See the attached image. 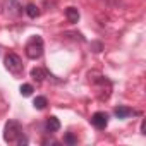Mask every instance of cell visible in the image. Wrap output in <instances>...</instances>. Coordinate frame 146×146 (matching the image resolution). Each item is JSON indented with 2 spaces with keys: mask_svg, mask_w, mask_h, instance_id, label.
I'll return each instance as SVG.
<instances>
[{
  "mask_svg": "<svg viewBox=\"0 0 146 146\" xmlns=\"http://www.w3.org/2000/svg\"><path fill=\"white\" fill-rule=\"evenodd\" d=\"M131 113H132V110L127 108V107H117V108H115V115H117L119 119H125V117H129Z\"/></svg>",
  "mask_w": 146,
  "mask_h": 146,
  "instance_id": "30bf717a",
  "label": "cell"
},
{
  "mask_svg": "<svg viewBox=\"0 0 146 146\" xmlns=\"http://www.w3.org/2000/svg\"><path fill=\"white\" fill-rule=\"evenodd\" d=\"M91 124L96 127V129H105L108 125V115L105 112H95L91 115Z\"/></svg>",
  "mask_w": 146,
  "mask_h": 146,
  "instance_id": "5b68a950",
  "label": "cell"
},
{
  "mask_svg": "<svg viewBox=\"0 0 146 146\" xmlns=\"http://www.w3.org/2000/svg\"><path fill=\"white\" fill-rule=\"evenodd\" d=\"M65 17H67V21L69 23H78L79 21V11L76 9V7H67L65 9Z\"/></svg>",
  "mask_w": 146,
  "mask_h": 146,
  "instance_id": "52a82bcc",
  "label": "cell"
},
{
  "mask_svg": "<svg viewBox=\"0 0 146 146\" xmlns=\"http://www.w3.org/2000/svg\"><path fill=\"white\" fill-rule=\"evenodd\" d=\"M33 105H35V108H36V110H43V108L48 105V102H46V98H45V96H36V98H35V102H33Z\"/></svg>",
  "mask_w": 146,
  "mask_h": 146,
  "instance_id": "8fae6325",
  "label": "cell"
},
{
  "mask_svg": "<svg viewBox=\"0 0 146 146\" xmlns=\"http://www.w3.org/2000/svg\"><path fill=\"white\" fill-rule=\"evenodd\" d=\"M5 69H7L9 72H12V74H16V76L23 74L24 65H23L21 57L16 55V53H7V57H5Z\"/></svg>",
  "mask_w": 146,
  "mask_h": 146,
  "instance_id": "3957f363",
  "label": "cell"
},
{
  "mask_svg": "<svg viewBox=\"0 0 146 146\" xmlns=\"http://www.w3.org/2000/svg\"><path fill=\"white\" fill-rule=\"evenodd\" d=\"M24 52H26V57L31 58V60H36L43 55V38L35 35L28 40L26 46H24Z\"/></svg>",
  "mask_w": 146,
  "mask_h": 146,
  "instance_id": "6da1fadb",
  "label": "cell"
},
{
  "mask_svg": "<svg viewBox=\"0 0 146 146\" xmlns=\"http://www.w3.org/2000/svg\"><path fill=\"white\" fill-rule=\"evenodd\" d=\"M21 134H23V127H21L19 122L9 120V122L5 124V127H4V139H5L7 143H16Z\"/></svg>",
  "mask_w": 146,
  "mask_h": 146,
  "instance_id": "7a4b0ae2",
  "label": "cell"
},
{
  "mask_svg": "<svg viewBox=\"0 0 146 146\" xmlns=\"http://www.w3.org/2000/svg\"><path fill=\"white\" fill-rule=\"evenodd\" d=\"M4 12L9 17H19L23 14V7L17 0H4Z\"/></svg>",
  "mask_w": 146,
  "mask_h": 146,
  "instance_id": "277c9868",
  "label": "cell"
},
{
  "mask_svg": "<svg viewBox=\"0 0 146 146\" xmlns=\"http://www.w3.org/2000/svg\"><path fill=\"white\" fill-rule=\"evenodd\" d=\"M31 78L40 83V81H43L45 78H48V70L43 69V67H35V69L31 70Z\"/></svg>",
  "mask_w": 146,
  "mask_h": 146,
  "instance_id": "8992f818",
  "label": "cell"
},
{
  "mask_svg": "<svg viewBox=\"0 0 146 146\" xmlns=\"http://www.w3.org/2000/svg\"><path fill=\"white\" fill-rule=\"evenodd\" d=\"M64 143H67V144H76V143H78V139H76L74 136H72V134H65Z\"/></svg>",
  "mask_w": 146,
  "mask_h": 146,
  "instance_id": "4fadbf2b",
  "label": "cell"
},
{
  "mask_svg": "<svg viewBox=\"0 0 146 146\" xmlns=\"http://www.w3.org/2000/svg\"><path fill=\"white\" fill-rule=\"evenodd\" d=\"M24 11H26V14H28L31 19H35V17L40 16V9H38V5H35V4H28Z\"/></svg>",
  "mask_w": 146,
  "mask_h": 146,
  "instance_id": "9c48e42d",
  "label": "cell"
},
{
  "mask_svg": "<svg viewBox=\"0 0 146 146\" xmlns=\"http://www.w3.org/2000/svg\"><path fill=\"white\" fill-rule=\"evenodd\" d=\"M19 91H21L23 96H31V95H33V86H31V84H23Z\"/></svg>",
  "mask_w": 146,
  "mask_h": 146,
  "instance_id": "7c38bea8",
  "label": "cell"
},
{
  "mask_svg": "<svg viewBox=\"0 0 146 146\" xmlns=\"http://www.w3.org/2000/svg\"><path fill=\"white\" fill-rule=\"evenodd\" d=\"M45 129H46L48 132H55V131H58V129H60V122H58V119H57V117H48V119H46V124H45Z\"/></svg>",
  "mask_w": 146,
  "mask_h": 146,
  "instance_id": "ba28073f",
  "label": "cell"
}]
</instances>
